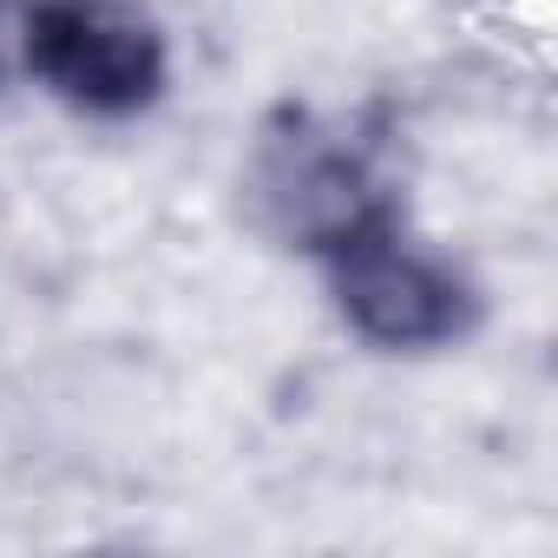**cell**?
<instances>
[{"label":"cell","mask_w":558,"mask_h":558,"mask_svg":"<svg viewBox=\"0 0 558 558\" xmlns=\"http://www.w3.org/2000/svg\"><path fill=\"white\" fill-rule=\"evenodd\" d=\"M21 86L80 119L125 125L171 93V40L151 0H27Z\"/></svg>","instance_id":"cell-3"},{"label":"cell","mask_w":558,"mask_h":558,"mask_svg":"<svg viewBox=\"0 0 558 558\" xmlns=\"http://www.w3.org/2000/svg\"><path fill=\"white\" fill-rule=\"evenodd\" d=\"M250 204L269 236H283L310 263L342 236L408 210L381 138L323 112H283L276 125H263L250 151Z\"/></svg>","instance_id":"cell-2"},{"label":"cell","mask_w":558,"mask_h":558,"mask_svg":"<svg viewBox=\"0 0 558 558\" xmlns=\"http://www.w3.org/2000/svg\"><path fill=\"white\" fill-rule=\"evenodd\" d=\"M21 14L27 0H0V93L21 86Z\"/></svg>","instance_id":"cell-4"},{"label":"cell","mask_w":558,"mask_h":558,"mask_svg":"<svg viewBox=\"0 0 558 558\" xmlns=\"http://www.w3.org/2000/svg\"><path fill=\"white\" fill-rule=\"evenodd\" d=\"M316 269L342 329L375 355H447L486 323V290L473 283V269L434 250L408 210L342 236L316 256Z\"/></svg>","instance_id":"cell-1"}]
</instances>
